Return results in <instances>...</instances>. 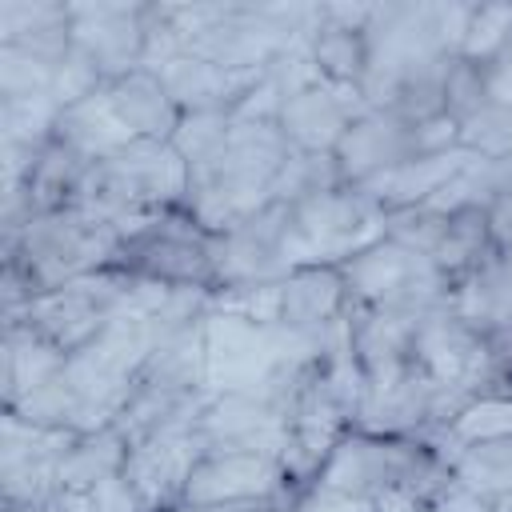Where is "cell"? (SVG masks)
Wrapping results in <instances>:
<instances>
[{
	"instance_id": "obj_3",
	"label": "cell",
	"mask_w": 512,
	"mask_h": 512,
	"mask_svg": "<svg viewBox=\"0 0 512 512\" xmlns=\"http://www.w3.org/2000/svg\"><path fill=\"white\" fill-rule=\"evenodd\" d=\"M444 472L448 460L428 440L348 428L324 456L316 480L356 500H372L380 512H420Z\"/></svg>"
},
{
	"instance_id": "obj_32",
	"label": "cell",
	"mask_w": 512,
	"mask_h": 512,
	"mask_svg": "<svg viewBox=\"0 0 512 512\" xmlns=\"http://www.w3.org/2000/svg\"><path fill=\"white\" fill-rule=\"evenodd\" d=\"M56 68H60L56 60L36 56L32 48L0 44V100H24V96L52 92Z\"/></svg>"
},
{
	"instance_id": "obj_4",
	"label": "cell",
	"mask_w": 512,
	"mask_h": 512,
	"mask_svg": "<svg viewBox=\"0 0 512 512\" xmlns=\"http://www.w3.org/2000/svg\"><path fill=\"white\" fill-rule=\"evenodd\" d=\"M120 248H124V236L108 220L84 208L40 212V216H28L16 240L4 244V272H12L32 300L80 276L112 268Z\"/></svg>"
},
{
	"instance_id": "obj_29",
	"label": "cell",
	"mask_w": 512,
	"mask_h": 512,
	"mask_svg": "<svg viewBox=\"0 0 512 512\" xmlns=\"http://www.w3.org/2000/svg\"><path fill=\"white\" fill-rule=\"evenodd\" d=\"M444 460H448L456 480H464L468 488H476V492H484L492 500L512 492V440L452 448V452H444Z\"/></svg>"
},
{
	"instance_id": "obj_18",
	"label": "cell",
	"mask_w": 512,
	"mask_h": 512,
	"mask_svg": "<svg viewBox=\"0 0 512 512\" xmlns=\"http://www.w3.org/2000/svg\"><path fill=\"white\" fill-rule=\"evenodd\" d=\"M268 68H220V64H208L184 52L168 60L164 68H156V76L164 80L180 112H232L268 76Z\"/></svg>"
},
{
	"instance_id": "obj_13",
	"label": "cell",
	"mask_w": 512,
	"mask_h": 512,
	"mask_svg": "<svg viewBox=\"0 0 512 512\" xmlns=\"http://www.w3.org/2000/svg\"><path fill=\"white\" fill-rule=\"evenodd\" d=\"M284 224L288 204L272 200L244 224L228 228L224 236H212L216 256V288H240V284H272L288 276L284 260Z\"/></svg>"
},
{
	"instance_id": "obj_1",
	"label": "cell",
	"mask_w": 512,
	"mask_h": 512,
	"mask_svg": "<svg viewBox=\"0 0 512 512\" xmlns=\"http://www.w3.org/2000/svg\"><path fill=\"white\" fill-rule=\"evenodd\" d=\"M292 144L284 140L276 120H236L224 144L188 168V196L184 212L208 232L224 236L228 228L244 224L260 208L272 204V180L288 160Z\"/></svg>"
},
{
	"instance_id": "obj_5",
	"label": "cell",
	"mask_w": 512,
	"mask_h": 512,
	"mask_svg": "<svg viewBox=\"0 0 512 512\" xmlns=\"http://www.w3.org/2000/svg\"><path fill=\"white\" fill-rule=\"evenodd\" d=\"M380 236H384V212L360 188L340 184L288 204L284 260H288V272L312 268V264L340 268Z\"/></svg>"
},
{
	"instance_id": "obj_30",
	"label": "cell",
	"mask_w": 512,
	"mask_h": 512,
	"mask_svg": "<svg viewBox=\"0 0 512 512\" xmlns=\"http://www.w3.org/2000/svg\"><path fill=\"white\" fill-rule=\"evenodd\" d=\"M452 448L468 444H492V440H512V400L508 396H476L468 400L452 424L440 432Z\"/></svg>"
},
{
	"instance_id": "obj_2",
	"label": "cell",
	"mask_w": 512,
	"mask_h": 512,
	"mask_svg": "<svg viewBox=\"0 0 512 512\" xmlns=\"http://www.w3.org/2000/svg\"><path fill=\"white\" fill-rule=\"evenodd\" d=\"M184 196L188 160L172 148V140H132L88 168L72 208L108 220L128 244L168 208H184Z\"/></svg>"
},
{
	"instance_id": "obj_15",
	"label": "cell",
	"mask_w": 512,
	"mask_h": 512,
	"mask_svg": "<svg viewBox=\"0 0 512 512\" xmlns=\"http://www.w3.org/2000/svg\"><path fill=\"white\" fill-rule=\"evenodd\" d=\"M364 96L360 88H344V84H332V80H316L300 92H292L284 104H280V132L284 140L296 148V152H308V156H332L336 144L344 140L348 124L364 112Z\"/></svg>"
},
{
	"instance_id": "obj_12",
	"label": "cell",
	"mask_w": 512,
	"mask_h": 512,
	"mask_svg": "<svg viewBox=\"0 0 512 512\" xmlns=\"http://www.w3.org/2000/svg\"><path fill=\"white\" fill-rule=\"evenodd\" d=\"M144 16L148 4H68L72 48L84 52L96 72L112 84L144 68Z\"/></svg>"
},
{
	"instance_id": "obj_16",
	"label": "cell",
	"mask_w": 512,
	"mask_h": 512,
	"mask_svg": "<svg viewBox=\"0 0 512 512\" xmlns=\"http://www.w3.org/2000/svg\"><path fill=\"white\" fill-rule=\"evenodd\" d=\"M332 156H336L344 184H364V180H372V176H380V172H388L412 156H424V148H420L416 124H408L384 108H364L348 124V132Z\"/></svg>"
},
{
	"instance_id": "obj_19",
	"label": "cell",
	"mask_w": 512,
	"mask_h": 512,
	"mask_svg": "<svg viewBox=\"0 0 512 512\" xmlns=\"http://www.w3.org/2000/svg\"><path fill=\"white\" fill-rule=\"evenodd\" d=\"M476 152L472 148H448V152H432V156H412V160H404V164H396V168H388V172H380V176H372V180H364V184H352V188H360L380 212H400V208H420V204H428L468 160H472Z\"/></svg>"
},
{
	"instance_id": "obj_23",
	"label": "cell",
	"mask_w": 512,
	"mask_h": 512,
	"mask_svg": "<svg viewBox=\"0 0 512 512\" xmlns=\"http://www.w3.org/2000/svg\"><path fill=\"white\" fill-rule=\"evenodd\" d=\"M56 140H64L68 148H76L84 160L96 164V160L112 156L116 148L132 144L136 136H132L128 124L116 116V108H112V92H108V84H104V88H96L92 96H84V100L60 108Z\"/></svg>"
},
{
	"instance_id": "obj_14",
	"label": "cell",
	"mask_w": 512,
	"mask_h": 512,
	"mask_svg": "<svg viewBox=\"0 0 512 512\" xmlns=\"http://www.w3.org/2000/svg\"><path fill=\"white\" fill-rule=\"evenodd\" d=\"M204 452L208 448L196 428H164L128 448L124 480L136 488L148 512H176L184 504L188 476Z\"/></svg>"
},
{
	"instance_id": "obj_26",
	"label": "cell",
	"mask_w": 512,
	"mask_h": 512,
	"mask_svg": "<svg viewBox=\"0 0 512 512\" xmlns=\"http://www.w3.org/2000/svg\"><path fill=\"white\" fill-rule=\"evenodd\" d=\"M128 440L116 424L100 428V432H84L60 460V492H84L108 476H120L124 472V460H128Z\"/></svg>"
},
{
	"instance_id": "obj_35",
	"label": "cell",
	"mask_w": 512,
	"mask_h": 512,
	"mask_svg": "<svg viewBox=\"0 0 512 512\" xmlns=\"http://www.w3.org/2000/svg\"><path fill=\"white\" fill-rule=\"evenodd\" d=\"M56 512H148L144 500L136 496V488L120 476H108L84 492H60L56 500Z\"/></svg>"
},
{
	"instance_id": "obj_27",
	"label": "cell",
	"mask_w": 512,
	"mask_h": 512,
	"mask_svg": "<svg viewBox=\"0 0 512 512\" xmlns=\"http://www.w3.org/2000/svg\"><path fill=\"white\" fill-rule=\"evenodd\" d=\"M308 56L316 64V72L332 84H344V88H360L364 72H368V40H364V28H348V24H336L320 12L312 36H308Z\"/></svg>"
},
{
	"instance_id": "obj_42",
	"label": "cell",
	"mask_w": 512,
	"mask_h": 512,
	"mask_svg": "<svg viewBox=\"0 0 512 512\" xmlns=\"http://www.w3.org/2000/svg\"><path fill=\"white\" fill-rule=\"evenodd\" d=\"M176 512H288V508H260V504H228V508H192V504H180Z\"/></svg>"
},
{
	"instance_id": "obj_43",
	"label": "cell",
	"mask_w": 512,
	"mask_h": 512,
	"mask_svg": "<svg viewBox=\"0 0 512 512\" xmlns=\"http://www.w3.org/2000/svg\"><path fill=\"white\" fill-rule=\"evenodd\" d=\"M492 512H512V492H504L500 500H496V508Z\"/></svg>"
},
{
	"instance_id": "obj_9",
	"label": "cell",
	"mask_w": 512,
	"mask_h": 512,
	"mask_svg": "<svg viewBox=\"0 0 512 512\" xmlns=\"http://www.w3.org/2000/svg\"><path fill=\"white\" fill-rule=\"evenodd\" d=\"M304 484L288 472L284 460L264 452H204L188 476L184 504L192 508H228V504H260V508H292Z\"/></svg>"
},
{
	"instance_id": "obj_44",
	"label": "cell",
	"mask_w": 512,
	"mask_h": 512,
	"mask_svg": "<svg viewBox=\"0 0 512 512\" xmlns=\"http://www.w3.org/2000/svg\"><path fill=\"white\" fill-rule=\"evenodd\" d=\"M16 512H56V504H44V508H16Z\"/></svg>"
},
{
	"instance_id": "obj_34",
	"label": "cell",
	"mask_w": 512,
	"mask_h": 512,
	"mask_svg": "<svg viewBox=\"0 0 512 512\" xmlns=\"http://www.w3.org/2000/svg\"><path fill=\"white\" fill-rule=\"evenodd\" d=\"M488 104V88H484V68L480 64H468L460 56H452L448 64V76H444V112L464 128L468 120H476Z\"/></svg>"
},
{
	"instance_id": "obj_22",
	"label": "cell",
	"mask_w": 512,
	"mask_h": 512,
	"mask_svg": "<svg viewBox=\"0 0 512 512\" xmlns=\"http://www.w3.org/2000/svg\"><path fill=\"white\" fill-rule=\"evenodd\" d=\"M108 92H112L116 116L128 124V132H132L136 140H172V136H176L184 112H180V104L168 96V88H164V80H160L156 72L136 68V72L112 80Z\"/></svg>"
},
{
	"instance_id": "obj_41",
	"label": "cell",
	"mask_w": 512,
	"mask_h": 512,
	"mask_svg": "<svg viewBox=\"0 0 512 512\" xmlns=\"http://www.w3.org/2000/svg\"><path fill=\"white\" fill-rule=\"evenodd\" d=\"M488 244L500 260L512 264V192L488 204Z\"/></svg>"
},
{
	"instance_id": "obj_25",
	"label": "cell",
	"mask_w": 512,
	"mask_h": 512,
	"mask_svg": "<svg viewBox=\"0 0 512 512\" xmlns=\"http://www.w3.org/2000/svg\"><path fill=\"white\" fill-rule=\"evenodd\" d=\"M92 160H84L76 148H68L64 140H48V148L40 152L32 176H28V208L32 216L40 212H60V208H72L76 196H80V184L88 176Z\"/></svg>"
},
{
	"instance_id": "obj_31",
	"label": "cell",
	"mask_w": 512,
	"mask_h": 512,
	"mask_svg": "<svg viewBox=\"0 0 512 512\" xmlns=\"http://www.w3.org/2000/svg\"><path fill=\"white\" fill-rule=\"evenodd\" d=\"M56 120H60V104L48 92L24 100H0V140L44 148L56 136Z\"/></svg>"
},
{
	"instance_id": "obj_36",
	"label": "cell",
	"mask_w": 512,
	"mask_h": 512,
	"mask_svg": "<svg viewBox=\"0 0 512 512\" xmlns=\"http://www.w3.org/2000/svg\"><path fill=\"white\" fill-rule=\"evenodd\" d=\"M228 128H232V112H184V120H180V128L172 136V148L192 168V164L208 160L224 144Z\"/></svg>"
},
{
	"instance_id": "obj_7",
	"label": "cell",
	"mask_w": 512,
	"mask_h": 512,
	"mask_svg": "<svg viewBox=\"0 0 512 512\" xmlns=\"http://www.w3.org/2000/svg\"><path fill=\"white\" fill-rule=\"evenodd\" d=\"M128 288H132V272L104 268V272L80 276V280H72L64 288H52V292L32 296L12 320L28 324L48 344H56L60 352L72 356V352H80L124 308Z\"/></svg>"
},
{
	"instance_id": "obj_39",
	"label": "cell",
	"mask_w": 512,
	"mask_h": 512,
	"mask_svg": "<svg viewBox=\"0 0 512 512\" xmlns=\"http://www.w3.org/2000/svg\"><path fill=\"white\" fill-rule=\"evenodd\" d=\"M288 512H380V508L372 500H356L348 492H336V488L312 480V484H304V492L296 496V504Z\"/></svg>"
},
{
	"instance_id": "obj_38",
	"label": "cell",
	"mask_w": 512,
	"mask_h": 512,
	"mask_svg": "<svg viewBox=\"0 0 512 512\" xmlns=\"http://www.w3.org/2000/svg\"><path fill=\"white\" fill-rule=\"evenodd\" d=\"M492 508H496V500L484 496V492H476V488H468L464 480H456L452 468L444 472V480L420 504V512H492Z\"/></svg>"
},
{
	"instance_id": "obj_6",
	"label": "cell",
	"mask_w": 512,
	"mask_h": 512,
	"mask_svg": "<svg viewBox=\"0 0 512 512\" xmlns=\"http://www.w3.org/2000/svg\"><path fill=\"white\" fill-rule=\"evenodd\" d=\"M348 308H376V312H432L448 304L452 280L432 264V256L400 244V240H372L352 260L340 264Z\"/></svg>"
},
{
	"instance_id": "obj_20",
	"label": "cell",
	"mask_w": 512,
	"mask_h": 512,
	"mask_svg": "<svg viewBox=\"0 0 512 512\" xmlns=\"http://www.w3.org/2000/svg\"><path fill=\"white\" fill-rule=\"evenodd\" d=\"M348 308V288L340 268L312 264V268H292L280 280V324L292 332H328L332 324L344 320Z\"/></svg>"
},
{
	"instance_id": "obj_37",
	"label": "cell",
	"mask_w": 512,
	"mask_h": 512,
	"mask_svg": "<svg viewBox=\"0 0 512 512\" xmlns=\"http://www.w3.org/2000/svg\"><path fill=\"white\" fill-rule=\"evenodd\" d=\"M444 228H448V216H444V212H432V208H424V204H420V208L384 212V236H388V240H400V244H408V248H416V252H424V256L436 252Z\"/></svg>"
},
{
	"instance_id": "obj_24",
	"label": "cell",
	"mask_w": 512,
	"mask_h": 512,
	"mask_svg": "<svg viewBox=\"0 0 512 512\" xmlns=\"http://www.w3.org/2000/svg\"><path fill=\"white\" fill-rule=\"evenodd\" d=\"M4 376H0V392H4V408H12L20 396H28L32 388L48 384L52 376L64 372L68 352H60L56 344H48L40 332H32L20 320H4Z\"/></svg>"
},
{
	"instance_id": "obj_11",
	"label": "cell",
	"mask_w": 512,
	"mask_h": 512,
	"mask_svg": "<svg viewBox=\"0 0 512 512\" xmlns=\"http://www.w3.org/2000/svg\"><path fill=\"white\" fill-rule=\"evenodd\" d=\"M196 432L208 452H264L288 460L292 448L288 412L264 396H212L196 420Z\"/></svg>"
},
{
	"instance_id": "obj_40",
	"label": "cell",
	"mask_w": 512,
	"mask_h": 512,
	"mask_svg": "<svg viewBox=\"0 0 512 512\" xmlns=\"http://www.w3.org/2000/svg\"><path fill=\"white\" fill-rule=\"evenodd\" d=\"M484 88H488V104L492 108H512V36L484 64Z\"/></svg>"
},
{
	"instance_id": "obj_10",
	"label": "cell",
	"mask_w": 512,
	"mask_h": 512,
	"mask_svg": "<svg viewBox=\"0 0 512 512\" xmlns=\"http://www.w3.org/2000/svg\"><path fill=\"white\" fill-rule=\"evenodd\" d=\"M412 356L416 368L460 404L484 396L488 388V340L484 332L464 324L448 304L420 312Z\"/></svg>"
},
{
	"instance_id": "obj_33",
	"label": "cell",
	"mask_w": 512,
	"mask_h": 512,
	"mask_svg": "<svg viewBox=\"0 0 512 512\" xmlns=\"http://www.w3.org/2000/svg\"><path fill=\"white\" fill-rule=\"evenodd\" d=\"M512 36V4H472L464 40H460V60L468 64H488Z\"/></svg>"
},
{
	"instance_id": "obj_28",
	"label": "cell",
	"mask_w": 512,
	"mask_h": 512,
	"mask_svg": "<svg viewBox=\"0 0 512 512\" xmlns=\"http://www.w3.org/2000/svg\"><path fill=\"white\" fill-rule=\"evenodd\" d=\"M488 252H492V244H488V208H460V212H448V228H444V236L432 252V264L456 284Z\"/></svg>"
},
{
	"instance_id": "obj_17",
	"label": "cell",
	"mask_w": 512,
	"mask_h": 512,
	"mask_svg": "<svg viewBox=\"0 0 512 512\" xmlns=\"http://www.w3.org/2000/svg\"><path fill=\"white\" fill-rule=\"evenodd\" d=\"M348 336L356 364L364 372V384H392L404 372L416 368L412 344H416V312H376V308H344Z\"/></svg>"
},
{
	"instance_id": "obj_8",
	"label": "cell",
	"mask_w": 512,
	"mask_h": 512,
	"mask_svg": "<svg viewBox=\"0 0 512 512\" xmlns=\"http://www.w3.org/2000/svg\"><path fill=\"white\" fill-rule=\"evenodd\" d=\"M112 268H124L132 276L160 280V284H172V288H208V292H216L212 236L184 208H168L148 232L128 240Z\"/></svg>"
},
{
	"instance_id": "obj_21",
	"label": "cell",
	"mask_w": 512,
	"mask_h": 512,
	"mask_svg": "<svg viewBox=\"0 0 512 512\" xmlns=\"http://www.w3.org/2000/svg\"><path fill=\"white\" fill-rule=\"evenodd\" d=\"M448 308L476 332L512 328V264L488 252L472 272L452 284Z\"/></svg>"
}]
</instances>
